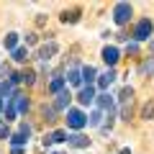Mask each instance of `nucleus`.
I'll use <instances>...</instances> for the list:
<instances>
[{
	"label": "nucleus",
	"instance_id": "3",
	"mask_svg": "<svg viewBox=\"0 0 154 154\" xmlns=\"http://www.w3.org/2000/svg\"><path fill=\"white\" fill-rule=\"evenodd\" d=\"M131 16H134L131 3H116L113 5V21L118 23V26H126V23L131 21Z\"/></svg>",
	"mask_w": 154,
	"mask_h": 154
},
{
	"label": "nucleus",
	"instance_id": "35",
	"mask_svg": "<svg viewBox=\"0 0 154 154\" xmlns=\"http://www.w3.org/2000/svg\"><path fill=\"white\" fill-rule=\"evenodd\" d=\"M0 121H3V118H0ZM0 126H3V123H0Z\"/></svg>",
	"mask_w": 154,
	"mask_h": 154
},
{
	"label": "nucleus",
	"instance_id": "32",
	"mask_svg": "<svg viewBox=\"0 0 154 154\" xmlns=\"http://www.w3.org/2000/svg\"><path fill=\"white\" fill-rule=\"evenodd\" d=\"M11 154H26V149H23V146H13Z\"/></svg>",
	"mask_w": 154,
	"mask_h": 154
},
{
	"label": "nucleus",
	"instance_id": "11",
	"mask_svg": "<svg viewBox=\"0 0 154 154\" xmlns=\"http://www.w3.org/2000/svg\"><path fill=\"white\" fill-rule=\"evenodd\" d=\"M116 77H118V75H116V69H108V72H103V75L98 77V88H100V90H108L110 85L116 82Z\"/></svg>",
	"mask_w": 154,
	"mask_h": 154
},
{
	"label": "nucleus",
	"instance_id": "13",
	"mask_svg": "<svg viewBox=\"0 0 154 154\" xmlns=\"http://www.w3.org/2000/svg\"><path fill=\"white\" fill-rule=\"evenodd\" d=\"M3 46H5V49L13 54V51L18 49V33H8V36L3 38Z\"/></svg>",
	"mask_w": 154,
	"mask_h": 154
},
{
	"label": "nucleus",
	"instance_id": "2",
	"mask_svg": "<svg viewBox=\"0 0 154 154\" xmlns=\"http://www.w3.org/2000/svg\"><path fill=\"white\" fill-rule=\"evenodd\" d=\"M67 126H69L75 134L82 131V128L88 126V116H85L80 108H69V110H67Z\"/></svg>",
	"mask_w": 154,
	"mask_h": 154
},
{
	"label": "nucleus",
	"instance_id": "23",
	"mask_svg": "<svg viewBox=\"0 0 154 154\" xmlns=\"http://www.w3.org/2000/svg\"><path fill=\"white\" fill-rule=\"evenodd\" d=\"M13 59H16L18 64H23V62L28 59V49H26V46H18V49L13 51Z\"/></svg>",
	"mask_w": 154,
	"mask_h": 154
},
{
	"label": "nucleus",
	"instance_id": "31",
	"mask_svg": "<svg viewBox=\"0 0 154 154\" xmlns=\"http://www.w3.org/2000/svg\"><path fill=\"white\" fill-rule=\"evenodd\" d=\"M36 41H38L36 33H26V44H36Z\"/></svg>",
	"mask_w": 154,
	"mask_h": 154
},
{
	"label": "nucleus",
	"instance_id": "8",
	"mask_svg": "<svg viewBox=\"0 0 154 154\" xmlns=\"http://www.w3.org/2000/svg\"><path fill=\"white\" fill-rule=\"evenodd\" d=\"M57 51H59V44H57V41H49V44H44L41 49H38V59L46 64V62H49L51 57L57 54Z\"/></svg>",
	"mask_w": 154,
	"mask_h": 154
},
{
	"label": "nucleus",
	"instance_id": "22",
	"mask_svg": "<svg viewBox=\"0 0 154 154\" xmlns=\"http://www.w3.org/2000/svg\"><path fill=\"white\" fill-rule=\"evenodd\" d=\"M103 123V110H93L88 116V126H100Z\"/></svg>",
	"mask_w": 154,
	"mask_h": 154
},
{
	"label": "nucleus",
	"instance_id": "1",
	"mask_svg": "<svg viewBox=\"0 0 154 154\" xmlns=\"http://www.w3.org/2000/svg\"><path fill=\"white\" fill-rule=\"evenodd\" d=\"M154 33V23L152 18H141V21H136V26H134V41H149Z\"/></svg>",
	"mask_w": 154,
	"mask_h": 154
},
{
	"label": "nucleus",
	"instance_id": "10",
	"mask_svg": "<svg viewBox=\"0 0 154 154\" xmlns=\"http://www.w3.org/2000/svg\"><path fill=\"white\" fill-rule=\"evenodd\" d=\"M67 88V77H62L59 72H57L54 77H51V82H49V93H54V95H59L62 90Z\"/></svg>",
	"mask_w": 154,
	"mask_h": 154
},
{
	"label": "nucleus",
	"instance_id": "12",
	"mask_svg": "<svg viewBox=\"0 0 154 154\" xmlns=\"http://www.w3.org/2000/svg\"><path fill=\"white\" fill-rule=\"evenodd\" d=\"M67 82L75 85V88H80V85H82V69H69L67 72Z\"/></svg>",
	"mask_w": 154,
	"mask_h": 154
},
{
	"label": "nucleus",
	"instance_id": "9",
	"mask_svg": "<svg viewBox=\"0 0 154 154\" xmlns=\"http://www.w3.org/2000/svg\"><path fill=\"white\" fill-rule=\"evenodd\" d=\"M67 144H69V146H75V149H85V146L90 144V139L85 136V134H80V131H77V134H69Z\"/></svg>",
	"mask_w": 154,
	"mask_h": 154
},
{
	"label": "nucleus",
	"instance_id": "26",
	"mask_svg": "<svg viewBox=\"0 0 154 154\" xmlns=\"http://www.w3.org/2000/svg\"><path fill=\"white\" fill-rule=\"evenodd\" d=\"M26 141H28V139L23 136V134H13V136H11V144H13V146H26Z\"/></svg>",
	"mask_w": 154,
	"mask_h": 154
},
{
	"label": "nucleus",
	"instance_id": "18",
	"mask_svg": "<svg viewBox=\"0 0 154 154\" xmlns=\"http://www.w3.org/2000/svg\"><path fill=\"white\" fill-rule=\"evenodd\" d=\"M141 118L144 121H152L154 118V100H146V103L141 105Z\"/></svg>",
	"mask_w": 154,
	"mask_h": 154
},
{
	"label": "nucleus",
	"instance_id": "5",
	"mask_svg": "<svg viewBox=\"0 0 154 154\" xmlns=\"http://www.w3.org/2000/svg\"><path fill=\"white\" fill-rule=\"evenodd\" d=\"M100 57H103V62L108 64V69H113V67H116V62L121 59V51L116 49V46H105V49L100 51Z\"/></svg>",
	"mask_w": 154,
	"mask_h": 154
},
{
	"label": "nucleus",
	"instance_id": "16",
	"mask_svg": "<svg viewBox=\"0 0 154 154\" xmlns=\"http://www.w3.org/2000/svg\"><path fill=\"white\" fill-rule=\"evenodd\" d=\"M118 103H121V105L134 103V88H128V85H126V88H123L121 93H118Z\"/></svg>",
	"mask_w": 154,
	"mask_h": 154
},
{
	"label": "nucleus",
	"instance_id": "4",
	"mask_svg": "<svg viewBox=\"0 0 154 154\" xmlns=\"http://www.w3.org/2000/svg\"><path fill=\"white\" fill-rule=\"evenodd\" d=\"M95 100H98V95H95V85H85V88L77 93V103L85 105V108H88V105H93Z\"/></svg>",
	"mask_w": 154,
	"mask_h": 154
},
{
	"label": "nucleus",
	"instance_id": "7",
	"mask_svg": "<svg viewBox=\"0 0 154 154\" xmlns=\"http://www.w3.org/2000/svg\"><path fill=\"white\" fill-rule=\"evenodd\" d=\"M69 103H72L69 88H64L59 95H54V108H57V110H69Z\"/></svg>",
	"mask_w": 154,
	"mask_h": 154
},
{
	"label": "nucleus",
	"instance_id": "24",
	"mask_svg": "<svg viewBox=\"0 0 154 154\" xmlns=\"http://www.w3.org/2000/svg\"><path fill=\"white\" fill-rule=\"evenodd\" d=\"M16 113H18V108H16V103H5V121H13L16 118Z\"/></svg>",
	"mask_w": 154,
	"mask_h": 154
},
{
	"label": "nucleus",
	"instance_id": "34",
	"mask_svg": "<svg viewBox=\"0 0 154 154\" xmlns=\"http://www.w3.org/2000/svg\"><path fill=\"white\" fill-rule=\"evenodd\" d=\"M51 154H67V152H51Z\"/></svg>",
	"mask_w": 154,
	"mask_h": 154
},
{
	"label": "nucleus",
	"instance_id": "6",
	"mask_svg": "<svg viewBox=\"0 0 154 154\" xmlns=\"http://www.w3.org/2000/svg\"><path fill=\"white\" fill-rule=\"evenodd\" d=\"M95 103L100 105V110H103V113H108V118H113V113H116V103H113V98H110L108 93L98 95V100H95Z\"/></svg>",
	"mask_w": 154,
	"mask_h": 154
},
{
	"label": "nucleus",
	"instance_id": "17",
	"mask_svg": "<svg viewBox=\"0 0 154 154\" xmlns=\"http://www.w3.org/2000/svg\"><path fill=\"white\" fill-rule=\"evenodd\" d=\"M57 113H59V110H57L54 105H44V108H41V116H44V121H46V123L57 121Z\"/></svg>",
	"mask_w": 154,
	"mask_h": 154
},
{
	"label": "nucleus",
	"instance_id": "27",
	"mask_svg": "<svg viewBox=\"0 0 154 154\" xmlns=\"http://www.w3.org/2000/svg\"><path fill=\"white\" fill-rule=\"evenodd\" d=\"M131 113H134V103H126V105L121 108V118H123V121H128V118H131Z\"/></svg>",
	"mask_w": 154,
	"mask_h": 154
},
{
	"label": "nucleus",
	"instance_id": "33",
	"mask_svg": "<svg viewBox=\"0 0 154 154\" xmlns=\"http://www.w3.org/2000/svg\"><path fill=\"white\" fill-rule=\"evenodd\" d=\"M0 110H5V100L3 98H0Z\"/></svg>",
	"mask_w": 154,
	"mask_h": 154
},
{
	"label": "nucleus",
	"instance_id": "30",
	"mask_svg": "<svg viewBox=\"0 0 154 154\" xmlns=\"http://www.w3.org/2000/svg\"><path fill=\"white\" fill-rule=\"evenodd\" d=\"M18 134H23V136H31V126H28V123H21V128H18Z\"/></svg>",
	"mask_w": 154,
	"mask_h": 154
},
{
	"label": "nucleus",
	"instance_id": "19",
	"mask_svg": "<svg viewBox=\"0 0 154 154\" xmlns=\"http://www.w3.org/2000/svg\"><path fill=\"white\" fill-rule=\"evenodd\" d=\"M18 75H21V82H26V85L36 82V72H33V69H21Z\"/></svg>",
	"mask_w": 154,
	"mask_h": 154
},
{
	"label": "nucleus",
	"instance_id": "14",
	"mask_svg": "<svg viewBox=\"0 0 154 154\" xmlns=\"http://www.w3.org/2000/svg\"><path fill=\"white\" fill-rule=\"evenodd\" d=\"M13 103H16L18 113H28V108H31V103H28V98H26V95H21V93L16 95V100H13Z\"/></svg>",
	"mask_w": 154,
	"mask_h": 154
},
{
	"label": "nucleus",
	"instance_id": "20",
	"mask_svg": "<svg viewBox=\"0 0 154 154\" xmlns=\"http://www.w3.org/2000/svg\"><path fill=\"white\" fill-rule=\"evenodd\" d=\"M139 72H141V75H154V57L144 59V62H141V67H139Z\"/></svg>",
	"mask_w": 154,
	"mask_h": 154
},
{
	"label": "nucleus",
	"instance_id": "25",
	"mask_svg": "<svg viewBox=\"0 0 154 154\" xmlns=\"http://www.w3.org/2000/svg\"><path fill=\"white\" fill-rule=\"evenodd\" d=\"M49 136H51V144H64L67 139H69L67 131H54V134H49Z\"/></svg>",
	"mask_w": 154,
	"mask_h": 154
},
{
	"label": "nucleus",
	"instance_id": "29",
	"mask_svg": "<svg viewBox=\"0 0 154 154\" xmlns=\"http://www.w3.org/2000/svg\"><path fill=\"white\" fill-rule=\"evenodd\" d=\"M11 136H13L11 128H8V126H0V139H3V141H11Z\"/></svg>",
	"mask_w": 154,
	"mask_h": 154
},
{
	"label": "nucleus",
	"instance_id": "28",
	"mask_svg": "<svg viewBox=\"0 0 154 154\" xmlns=\"http://www.w3.org/2000/svg\"><path fill=\"white\" fill-rule=\"evenodd\" d=\"M126 54H131V57H136V54H139V44H136V41L126 44Z\"/></svg>",
	"mask_w": 154,
	"mask_h": 154
},
{
	"label": "nucleus",
	"instance_id": "15",
	"mask_svg": "<svg viewBox=\"0 0 154 154\" xmlns=\"http://www.w3.org/2000/svg\"><path fill=\"white\" fill-rule=\"evenodd\" d=\"M95 77H98V69L95 67H82V82H88V85H93L95 82Z\"/></svg>",
	"mask_w": 154,
	"mask_h": 154
},
{
	"label": "nucleus",
	"instance_id": "21",
	"mask_svg": "<svg viewBox=\"0 0 154 154\" xmlns=\"http://www.w3.org/2000/svg\"><path fill=\"white\" fill-rule=\"evenodd\" d=\"M80 21V11H64L62 13V23H77Z\"/></svg>",
	"mask_w": 154,
	"mask_h": 154
}]
</instances>
